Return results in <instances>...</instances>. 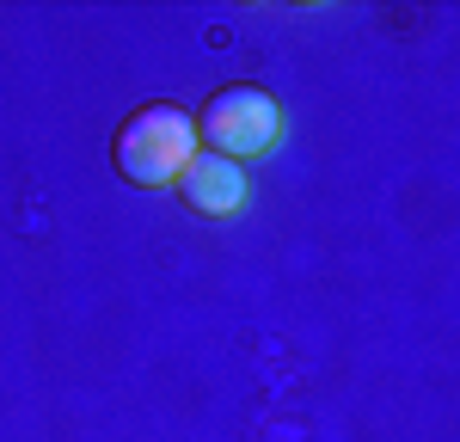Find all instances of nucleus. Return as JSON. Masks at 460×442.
<instances>
[{
    "instance_id": "1",
    "label": "nucleus",
    "mask_w": 460,
    "mask_h": 442,
    "mask_svg": "<svg viewBox=\"0 0 460 442\" xmlns=\"http://www.w3.org/2000/svg\"><path fill=\"white\" fill-rule=\"evenodd\" d=\"M111 160H117L123 179L142 184V190L178 184V172L197 160V123H190V110L172 105V99H154V105L129 110L123 129H117V142H111Z\"/></svg>"
},
{
    "instance_id": "3",
    "label": "nucleus",
    "mask_w": 460,
    "mask_h": 442,
    "mask_svg": "<svg viewBox=\"0 0 460 442\" xmlns=\"http://www.w3.org/2000/svg\"><path fill=\"white\" fill-rule=\"evenodd\" d=\"M178 197H184L197 216H240L246 197H252V179H246V166H234V160L197 147V160L178 172Z\"/></svg>"
},
{
    "instance_id": "2",
    "label": "nucleus",
    "mask_w": 460,
    "mask_h": 442,
    "mask_svg": "<svg viewBox=\"0 0 460 442\" xmlns=\"http://www.w3.org/2000/svg\"><path fill=\"white\" fill-rule=\"evenodd\" d=\"M190 123H197V147L234 160V166L264 160L270 147L283 142V105L264 86H221V93H209V105L197 110Z\"/></svg>"
}]
</instances>
